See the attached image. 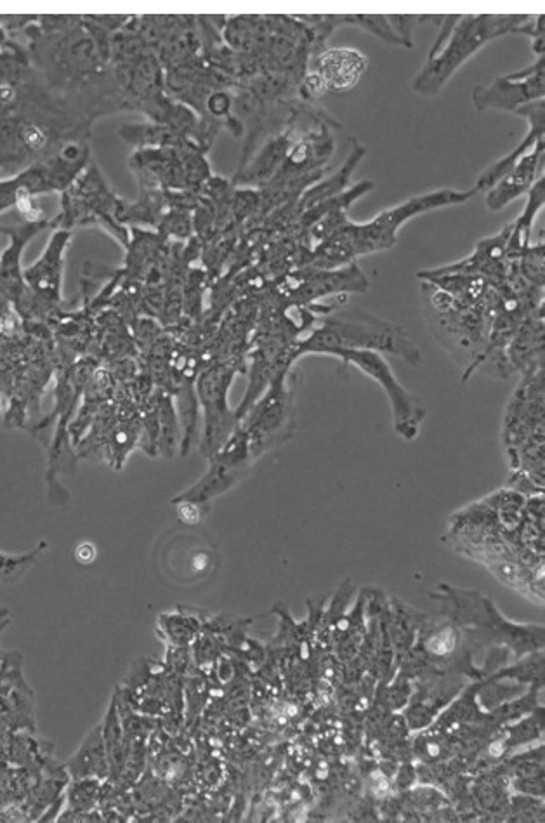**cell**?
Returning <instances> with one entry per match:
<instances>
[{
	"mask_svg": "<svg viewBox=\"0 0 545 823\" xmlns=\"http://www.w3.org/2000/svg\"><path fill=\"white\" fill-rule=\"evenodd\" d=\"M443 30L434 42L421 72L415 75V93L436 96L450 77L488 42L507 33H519L528 16H443Z\"/></svg>",
	"mask_w": 545,
	"mask_h": 823,
	"instance_id": "obj_1",
	"label": "cell"
},
{
	"mask_svg": "<svg viewBox=\"0 0 545 823\" xmlns=\"http://www.w3.org/2000/svg\"><path fill=\"white\" fill-rule=\"evenodd\" d=\"M478 191L441 190L412 198L403 205L393 207L389 211L379 214L374 221L365 224H346L344 228L330 235L329 240L322 245L318 256L323 259L325 266H337L344 261H351L360 254L384 251L393 247L396 242V231L401 224L414 218L421 212L433 211L443 205L464 204L473 198Z\"/></svg>",
	"mask_w": 545,
	"mask_h": 823,
	"instance_id": "obj_2",
	"label": "cell"
},
{
	"mask_svg": "<svg viewBox=\"0 0 545 823\" xmlns=\"http://www.w3.org/2000/svg\"><path fill=\"white\" fill-rule=\"evenodd\" d=\"M337 349H381L405 358L412 365L421 362V353L408 339L405 330L360 310L325 318L322 329L315 330L311 337L301 343L297 355H332Z\"/></svg>",
	"mask_w": 545,
	"mask_h": 823,
	"instance_id": "obj_3",
	"label": "cell"
},
{
	"mask_svg": "<svg viewBox=\"0 0 545 823\" xmlns=\"http://www.w3.org/2000/svg\"><path fill=\"white\" fill-rule=\"evenodd\" d=\"M332 356H337L348 365H355L360 372L379 382L393 405L396 431L405 438H412L415 435L422 419L426 417V407L417 396L408 393L407 389L401 386L384 356L368 349H337Z\"/></svg>",
	"mask_w": 545,
	"mask_h": 823,
	"instance_id": "obj_4",
	"label": "cell"
},
{
	"mask_svg": "<svg viewBox=\"0 0 545 823\" xmlns=\"http://www.w3.org/2000/svg\"><path fill=\"white\" fill-rule=\"evenodd\" d=\"M539 99H544V56H539L530 68L499 77L488 86H478L473 93L474 106L480 112H516L521 106Z\"/></svg>",
	"mask_w": 545,
	"mask_h": 823,
	"instance_id": "obj_5",
	"label": "cell"
},
{
	"mask_svg": "<svg viewBox=\"0 0 545 823\" xmlns=\"http://www.w3.org/2000/svg\"><path fill=\"white\" fill-rule=\"evenodd\" d=\"M368 60L356 49H330L318 56L306 84L311 93H348L367 72Z\"/></svg>",
	"mask_w": 545,
	"mask_h": 823,
	"instance_id": "obj_6",
	"label": "cell"
},
{
	"mask_svg": "<svg viewBox=\"0 0 545 823\" xmlns=\"http://www.w3.org/2000/svg\"><path fill=\"white\" fill-rule=\"evenodd\" d=\"M162 567L172 579L190 584L211 577L217 567V554L207 540L197 535H178L162 551Z\"/></svg>",
	"mask_w": 545,
	"mask_h": 823,
	"instance_id": "obj_7",
	"label": "cell"
},
{
	"mask_svg": "<svg viewBox=\"0 0 545 823\" xmlns=\"http://www.w3.org/2000/svg\"><path fill=\"white\" fill-rule=\"evenodd\" d=\"M544 169V139L537 143L532 152L525 155L514 165L511 171L507 172L504 178L500 179L492 190L486 193V207L490 211H500L513 200L525 195L532 190V186L540 179Z\"/></svg>",
	"mask_w": 545,
	"mask_h": 823,
	"instance_id": "obj_8",
	"label": "cell"
},
{
	"mask_svg": "<svg viewBox=\"0 0 545 823\" xmlns=\"http://www.w3.org/2000/svg\"><path fill=\"white\" fill-rule=\"evenodd\" d=\"M516 115L525 117L530 122V132L526 134L523 141L519 143L513 152L506 155L504 159L490 165L486 171L481 172L478 183L474 186V190H492L493 186L499 183L500 179L506 176L507 172L513 169L514 165L518 164L519 160L523 159L525 155L532 152L533 148L537 146L544 139L545 122H544V99L533 101L528 105L521 106L516 110Z\"/></svg>",
	"mask_w": 545,
	"mask_h": 823,
	"instance_id": "obj_9",
	"label": "cell"
},
{
	"mask_svg": "<svg viewBox=\"0 0 545 823\" xmlns=\"http://www.w3.org/2000/svg\"><path fill=\"white\" fill-rule=\"evenodd\" d=\"M68 238H70L68 233L58 231L53 240L49 242L44 256L40 257L39 263L33 264L32 268L25 271L28 285L49 303H58L60 299L61 264H63L61 257H63Z\"/></svg>",
	"mask_w": 545,
	"mask_h": 823,
	"instance_id": "obj_10",
	"label": "cell"
},
{
	"mask_svg": "<svg viewBox=\"0 0 545 823\" xmlns=\"http://www.w3.org/2000/svg\"><path fill=\"white\" fill-rule=\"evenodd\" d=\"M335 18H337V21H344L342 25H358V27H363L365 30H368V32L377 35L379 39L386 40L389 44H393V46L407 47V44L403 42V39H401L400 35L394 30L393 25L389 23L388 16H368V14L360 16V14H349V16H335Z\"/></svg>",
	"mask_w": 545,
	"mask_h": 823,
	"instance_id": "obj_11",
	"label": "cell"
},
{
	"mask_svg": "<svg viewBox=\"0 0 545 823\" xmlns=\"http://www.w3.org/2000/svg\"><path fill=\"white\" fill-rule=\"evenodd\" d=\"M44 546L46 544H42L39 549H35L33 553L25 554V556L0 554V579L11 580L14 577H20L21 573L25 572L28 567H32L33 561L39 556L40 549Z\"/></svg>",
	"mask_w": 545,
	"mask_h": 823,
	"instance_id": "obj_12",
	"label": "cell"
},
{
	"mask_svg": "<svg viewBox=\"0 0 545 823\" xmlns=\"http://www.w3.org/2000/svg\"><path fill=\"white\" fill-rule=\"evenodd\" d=\"M96 547L92 546L91 542H82L77 549H75V560L79 561L80 565H91L96 560Z\"/></svg>",
	"mask_w": 545,
	"mask_h": 823,
	"instance_id": "obj_13",
	"label": "cell"
}]
</instances>
